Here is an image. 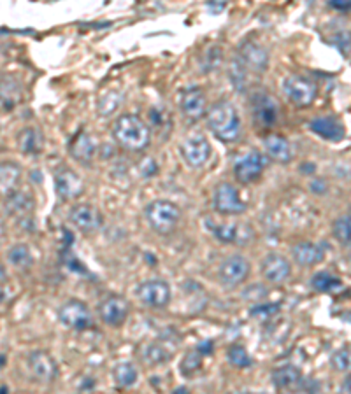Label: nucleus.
<instances>
[{
	"instance_id": "f257e3e1",
	"label": "nucleus",
	"mask_w": 351,
	"mask_h": 394,
	"mask_svg": "<svg viewBox=\"0 0 351 394\" xmlns=\"http://www.w3.org/2000/svg\"><path fill=\"white\" fill-rule=\"evenodd\" d=\"M205 122H208L209 130L212 131L218 140L236 142L241 135V118L237 112L236 105L229 100H219L205 114Z\"/></svg>"
},
{
	"instance_id": "f03ea898",
	"label": "nucleus",
	"mask_w": 351,
	"mask_h": 394,
	"mask_svg": "<svg viewBox=\"0 0 351 394\" xmlns=\"http://www.w3.org/2000/svg\"><path fill=\"white\" fill-rule=\"evenodd\" d=\"M113 137L127 151H143L151 140V130L139 116L122 114L113 125Z\"/></svg>"
},
{
	"instance_id": "7ed1b4c3",
	"label": "nucleus",
	"mask_w": 351,
	"mask_h": 394,
	"mask_svg": "<svg viewBox=\"0 0 351 394\" xmlns=\"http://www.w3.org/2000/svg\"><path fill=\"white\" fill-rule=\"evenodd\" d=\"M144 218L153 232L158 235H169L176 230L181 219V211L169 200H153L144 209Z\"/></svg>"
},
{
	"instance_id": "20e7f679",
	"label": "nucleus",
	"mask_w": 351,
	"mask_h": 394,
	"mask_svg": "<svg viewBox=\"0 0 351 394\" xmlns=\"http://www.w3.org/2000/svg\"><path fill=\"white\" fill-rule=\"evenodd\" d=\"M283 91L295 107H309L317 98V84L307 77L293 74L283 81Z\"/></svg>"
},
{
	"instance_id": "39448f33",
	"label": "nucleus",
	"mask_w": 351,
	"mask_h": 394,
	"mask_svg": "<svg viewBox=\"0 0 351 394\" xmlns=\"http://www.w3.org/2000/svg\"><path fill=\"white\" fill-rule=\"evenodd\" d=\"M212 207L222 216H239L248 209L246 202H243L239 191L234 184L219 183L212 195Z\"/></svg>"
},
{
	"instance_id": "423d86ee",
	"label": "nucleus",
	"mask_w": 351,
	"mask_h": 394,
	"mask_svg": "<svg viewBox=\"0 0 351 394\" xmlns=\"http://www.w3.org/2000/svg\"><path fill=\"white\" fill-rule=\"evenodd\" d=\"M251 265L241 254H232V256L225 258L218 266V279L222 286L226 289H234V287L241 286L244 280L250 277Z\"/></svg>"
},
{
	"instance_id": "0eeeda50",
	"label": "nucleus",
	"mask_w": 351,
	"mask_h": 394,
	"mask_svg": "<svg viewBox=\"0 0 351 394\" xmlns=\"http://www.w3.org/2000/svg\"><path fill=\"white\" fill-rule=\"evenodd\" d=\"M58 319L65 328L74 329V331H84L91 328L94 317L88 308V305L81 300H69L60 307Z\"/></svg>"
},
{
	"instance_id": "6e6552de",
	"label": "nucleus",
	"mask_w": 351,
	"mask_h": 394,
	"mask_svg": "<svg viewBox=\"0 0 351 394\" xmlns=\"http://www.w3.org/2000/svg\"><path fill=\"white\" fill-rule=\"evenodd\" d=\"M136 294L146 307L164 308L171 301V286L162 279H150L137 286Z\"/></svg>"
},
{
	"instance_id": "1a4fd4ad",
	"label": "nucleus",
	"mask_w": 351,
	"mask_h": 394,
	"mask_svg": "<svg viewBox=\"0 0 351 394\" xmlns=\"http://www.w3.org/2000/svg\"><path fill=\"white\" fill-rule=\"evenodd\" d=\"M98 315H101L102 322H106L111 328H118L127 321L130 312V305L122 294H109L104 300L98 303L97 307Z\"/></svg>"
},
{
	"instance_id": "9d476101",
	"label": "nucleus",
	"mask_w": 351,
	"mask_h": 394,
	"mask_svg": "<svg viewBox=\"0 0 351 394\" xmlns=\"http://www.w3.org/2000/svg\"><path fill=\"white\" fill-rule=\"evenodd\" d=\"M179 151L186 165L200 169L208 163L209 156H211V144L204 135H190L181 142Z\"/></svg>"
},
{
	"instance_id": "9b49d317",
	"label": "nucleus",
	"mask_w": 351,
	"mask_h": 394,
	"mask_svg": "<svg viewBox=\"0 0 351 394\" xmlns=\"http://www.w3.org/2000/svg\"><path fill=\"white\" fill-rule=\"evenodd\" d=\"M251 116L258 129H271L278 122V104L269 93H255L251 97Z\"/></svg>"
},
{
	"instance_id": "f8f14e48",
	"label": "nucleus",
	"mask_w": 351,
	"mask_h": 394,
	"mask_svg": "<svg viewBox=\"0 0 351 394\" xmlns=\"http://www.w3.org/2000/svg\"><path fill=\"white\" fill-rule=\"evenodd\" d=\"M212 235L223 244H234V246H246L255 237L250 225L243 223H222V225L209 226Z\"/></svg>"
},
{
	"instance_id": "ddd939ff",
	"label": "nucleus",
	"mask_w": 351,
	"mask_h": 394,
	"mask_svg": "<svg viewBox=\"0 0 351 394\" xmlns=\"http://www.w3.org/2000/svg\"><path fill=\"white\" fill-rule=\"evenodd\" d=\"M69 221L76 226L79 232L95 233L102 226V214L97 207L90 204H77L69 211Z\"/></svg>"
},
{
	"instance_id": "4468645a",
	"label": "nucleus",
	"mask_w": 351,
	"mask_h": 394,
	"mask_svg": "<svg viewBox=\"0 0 351 394\" xmlns=\"http://www.w3.org/2000/svg\"><path fill=\"white\" fill-rule=\"evenodd\" d=\"M264 166H265L264 155L258 151H250L237 159L236 165H234V173H236V179L239 180V183L250 184L262 176Z\"/></svg>"
},
{
	"instance_id": "2eb2a0df",
	"label": "nucleus",
	"mask_w": 351,
	"mask_h": 394,
	"mask_svg": "<svg viewBox=\"0 0 351 394\" xmlns=\"http://www.w3.org/2000/svg\"><path fill=\"white\" fill-rule=\"evenodd\" d=\"M239 60L243 65L246 67L248 72L260 76L267 70L269 67V53L264 46L257 44V42H244L239 49Z\"/></svg>"
},
{
	"instance_id": "dca6fc26",
	"label": "nucleus",
	"mask_w": 351,
	"mask_h": 394,
	"mask_svg": "<svg viewBox=\"0 0 351 394\" xmlns=\"http://www.w3.org/2000/svg\"><path fill=\"white\" fill-rule=\"evenodd\" d=\"M28 370L39 382H53L58 375V365L46 350H34L28 356Z\"/></svg>"
},
{
	"instance_id": "f3484780",
	"label": "nucleus",
	"mask_w": 351,
	"mask_h": 394,
	"mask_svg": "<svg viewBox=\"0 0 351 394\" xmlns=\"http://www.w3.org/2000/svg\"><path fill=\"white\" fill-rule=\"evenodd\" d=\"M55 190L60 200L67 202L79 197L84 191V184L83 179L74 170H70L69 166H63V169L56 170L55 173Z\"/></svg>"
},
{
	"instance_id": "a211bd4d",
	"label": "nucleus",
	"mask_w": 351,
	"mask_h": 394,
	"mask_svg": "<svg viewBox=\"0 0 351 394\" xmlns=\"http://www.w3.org/2000/svg\"><path fill=\"white\" fill-rule=\"evenodd\" d=\"M181 112L190 122H197L202 116L208 114L205 112V95L198 86H188L184 88L179 98Z\"/></svg>"
},
{
	"instance_id": "6ab92c4d",
	"label": "nucleus",
	"mask_w": 351,
	"mask_h": 394,
	"mask_svg": "<svg viewBox=\"0 0 351 394\" xmlns=\"http://www.w3.org/2000/svg\"><path fill=\"white\" fill-rule=\"evenodd\" d=\"M262 275L265 277V280L274 284H281L285 280L290 279L292 275V265L281 254L271 253L264 258L262 261Z\"/></svg>"
},
{
	"instance_id": "aec40b11",
	"label": "nucleus",
	"mask_w": 351,
	"mask_h": 394,
	"mask_svg": "<svg viewBox=\"0 0 351 394\" xmlns=\"http://www.w3.org/2000/svg\"><path fill=\"white\" fill-rule=\"evenodd\" d=\"M95 149H97V144H95L94 137H91L90 133H87L84 130H81L79 133L74 135V138L69 144L70 156H72L77 163H83V165H90L95 156Z\"/></svg>"
},
{
	"instance_id": "412c9836",
	"label": "nucleus",
	"mask_w": 351,
	"mask_h": 394,
	"mask_svg": "<svg viewBox=\"0 0 351 394\" xmlns=\"http://www.w3.org/2000/svg\"><path fill=\"white\" fill-rule=\"evenodd\" d=\"M265 152L271 159L278 163H288L292 159V144L286 137L279 133H269L264 137Z\"/></svg>"
},
{
	"instance_id": "4be33fe9",
	"label": "nucleus",
	"mask_w": 351,
	"mask_h": 394,
	"mask_svg": "<svg viewBox=\"0 0 351 394\" xmlns=\"http://www.w3.org/2000/svg\"><path fill=\"white\" fill-rule=\"evenodd\" d=\"M309 129L313 133H317L318 137L331 142H339L346 137L345 126L336 118H314L313 122L309 123Z\"/></svg>"
},
{
	"instance_id": "5701e85b",
	"label": "nucleus",
	"mask_w": 351,
	"mask_h": 394,
	"mask_svg": "<svg viewBox=\"0 0 351 394\" xmlns=\"http://www.w3.org/2000/svg\"><path fill=\"white\" fill-rule=\"evenodd\" d=\"M292 258L300 266H314L324 261L325 253L321 246L313 242H297L292 247Z\"/></svg>"
},
{
	"instance_id": "b1692460",
	"label": "nucleus",
	"mask_w": 351,
	"mask_h": 394,
	"mask_svg": "<svg viewBox=\"0 0 351 394\" xmlns=\"http://www.w3.org/2000/svg\"><path fill=\"white\" fill-rule=\"evenodd\" d=\"M18 147L25 155H39L44 147V135L35 126H27L18 133Z\"/></svg>"
},
{
	"instance_id": "393cba45",
	"label": "nucleus",
	"mask_w": 351,
	"mask_h": 394,
	"mask_svg": "<svg viewBox=\"0 0 351 394\" xmlns=\"http://www.w3.org/2000/svg\"><path fill=\"white\" fill-rule=\"evenodd\" d=\"M4 207L11 216L25 218L34 211V200L30 198V195L23 193V191H14V193L4 197Z\"/></svg>"
},
{
	"instance_id": "a878e982",
	"label": "nucleus",
	"mask_w": 351,
	"mask_h": 394,
	"mask_svg": "<svg viewBox=\"0 0 351 394\" xmlns=\"http://www.w3.org/2000/svg\"><path fill=\"white\" fill-rule=\"evenodd\" d=\"M21 180V166L14 162H4L0 166V183H2V195H7L18 191V184Z\"/></svg>"
},
{
	"instance_id": "bb28decb",
	"label": "nucleus",
	"mask_w": 351,
	"mask_h": 394,
	"mask_svg": "<svg viewBox=\"0 0 351 394\" xmlns=\"http://www.w3.org/2000/svg\"><path fill=\"white\" fill-rule=\"evenodd\" d=\"M300 379H302V374H300L299 368L293 367V365H285V367L276 368L271 374L272 386L278 389L292 388V386L299 384Z\"/></svg>"
},
{
	"instance_id": "cd10ccee",
	"label": "nucleus",
	"mask_w": 351,
	"mask_h": 394,
	"mask_svg": "<svg viewBox=\"0 0 351 394\" xmlns=\"http://www.w3.org/2000/svg\"><path fill=\"white\" fill-rule=\"evenodd\" d=\"M123 105V93L120 90H109L98 98L97 112L101 118H109V116L116 114L118 109Z\"/></svg>"
},
{
	"instance_id": "c85d7f7f",
	"label": "nucleus",
	"mask_w": 351,
	"mask_h": 394,
	"mask_svg": "<svg viewBox=\"0 0 351 394\" xmlns=\"http://www.w3.org/2000/svg\"><path fill=\"white\" fill-rule=\"evenodd\" d=\"M113 379H115L116 386H120V388H132L137 382V379H139V374H137V368L134 367V363L122 361V363H118L113 368Z\"/></svg>"
},
{
	"instance_id": "c756f323",
	"label": "nucleus",
	"mask_w": 351,
	"mask_h": 394,
	"mask_svg": "<svg viewBox=\"0 0 351 394\" xmlns=\"http://www.w3.org/2000/svg\"><path fill=\"white\" fill-rule=\"evenodd\" d=\"M343 286L341 279L336 277L334 273L328 272H318L311 277V287L318 293H334Z\"/></svg>"
},
{
	"instance_id": "7c9ffc66",
	"label": "nucleus",
	"mask_w": 351,
	"mask_h": 394,
	"mask_svg": "<svg viewBox=\"0 0 351 394\" xmlns=\"http://www.w3.org/2000/svg\"><path fill=\"white\" fill-rule=\"evenodd\" d=\"M141 357L150 367H160V365H165L171 360V353L164 346H160V343H148L143 349Z\"/></svg>"
},
{
	"instance_id": "2f4dec72",
	"label": "nucleus",
	"mask_w": 351,
	"mask_h": 394,
	"mask_svg": "<svg viewBox=\"0 0 351 394\" xmlns=\"http://www.w3.org/2000/svg\"><path fill=\"white\" fill-rule=\"evenodd\" d=\"M7 260L18 270H28L34 265V258H32L30 249L25 244H16L7 251Z\"/></svg>"
},
{
	"instance_id": "473e14b6",
	"label": "nucleus",
	"mask_w": 351,
	"mask_h": 394,
	"mask_svg": "<svg viewBox=\"0 0 351 394\" xmlns=\"http://www.w3.org/2000/svg\"><path fill=\"white\" fill-rule=\"evenodd\" d=\"M229 77H230V83L234 84V88H236L237 91H244L248 88V83H250V72H248L246 67L243 65L239 56H236V58L230 62Z\"/></svg>"
},
{
	"instance_id": "72a5a7b5",
	"label": "nucleus",
	"mask_w": 351,
	"mask_h": 394,
	"mask_svg": "<svg viewBox=\"0 0 351 394\" xmlns=\"http://www.w3.org/2000/svg\"><path fill=\"white\" fill-rule=\"evenodd\" d=\"M332 235L343 247H351V212L336 219L332 225Z\"/></svg>"
},
{
	"instance_id": "f704fd0d",
	"label": "nucleus",
	"mask_w": 351,
	"mask_h": 394,
	"mask_svg": "<svg viewBox=\"0 0 351 394\" xmlns=\"http://www.w3.org/2000/svg\"><path fill=\"white\" fill-rule=\"evenodd\" d=\"M226 357H229L230 365L236 368H250L251 363H253L250 353L246 350V347L239 346V343L229 347V350H226Z\"/></svg>"
},
{
	"instance_id": "c9c22d12",
	"label": "nucleus",
	"mask_w": 351,
	"mask_h": 394,
	"mask_svg": "<svg viewBox=\"0 0 351 394\" xmlns=\"http://www.w3.org/2000/svg\"><path fill=\"white\" fill-rule=\"evenodd\" d=\"M18 86H20V83H18L14 77H7V76L2 77V107H4V111H11V109L16 105L18 97L16 95H13V88H18Z\"/></svg>"
},
{
	"instance_id": "e433bc0d",
	"label": "nucleus",
	"mask_w": 351,
	"mask_h": 394,
	"mask_svg": "<svg viewBox=\"0 0 351 394\" xmlns=\"http://www.w3.org/2000/svg\"><path fill=\"white\" fill-rule=\"evenodd\" d=\"M200 367H202L200 354H198L197 350H193V353H188L186 356L183 357L179 368H181V374H183L184 377H191V375H195L198 370H200Z\"/></svg>"
},
{
	"instance_id": "4c0bfd02",
	"label": "nucleus",
	"mask_w": 351,
	"mask_h": 394,
	"mask_svg": "<svg viewBox=\"0 0 351 394\" xmlns=\"http://www.w3.org/2000/svg\"><path fill=\"white\" fill-rule=\"evenodd\" d=\"M331 365L336 372H351V349L345 347L332 354Z\"/></svg>"
},
{
	"instance_id": "58836bf2",
	"label": "nucleus",
	"mask_w": 351,
	"mask_h": 394,
	"mask_svg": "<svg viewBox=\"0 0 351 394\" xmlns=\"http://www.w3.org/2000/svg\"><path fill=\"white\" fill-rule=\"evenodd\" d=\"M336 44L341 48V51L343 53H348L350 49H351V35L348 34V32H341V34L336 37Z\"/></svg>"
},
{
	"instance_id": "ea45409f",
	"label": "nucleus",
	"mask_w": 351,
	"mask_h": 394,
	"mask_svg": "<svg viewBox=\"0 0 351 394\" xmlns=\"http://www.w3.org/2000/svg\"><path fill=\"white\" fill-rule=\"evenodd\" d=\"M197 353L200 354V356H208V354L212 353V342H209V340H205V342H200L197 346Z\"/></svg>"
},
{
	"instance_id": "a19ab883",
	"label": "nucleus",
	"mask_w": 351,
	"mask_h": 394,
	"mask_svg": "<svg viewBox=\"0 0 351 394\" xmlns=\"http://www.w3.org/2000/svg\"><path fill=\"white\" fill-rule=\"evenodd\" d=\"M331 6L338 11H350L351 9V0H332Z\"/></svg>"
},
{
	"instance_id": "79ce46f5",
	"label": "nucleus",
	"mask_w": 351,
	"mask_h": 394,
	"mask_svg": "<svg viewBox=\"0 0 351 394\" xmlns=\"http://www.w3.org/2000/svg\"><path fill=\"white\" fill-rule=\"evenodd\" d=\"M311 188H313V191H317V193H321V191L327 190V186L324 184V180H314L313 186Z\"/></svg>"
},
{
	"instance_id": "37998d69",
	"label": "nucleus",
	"mask_w": 351,
	"mask_h": 394,
	"mask_svg": "<svg viewBox=\"0 0 351 394\" xmlns=\"http://www.w3.org/2000/svg\"><path fill=\"white\" fill-rule=\"evenodd\" d=\"M343 391L346 394H351V374L345 379V382H343Z\"/></svg>"
},
{
	"instance_id": "c03bdc74",
	"label": "nucleus",
	"mask_w": 351,
	"mask_h": 394,
	"mask_svg": "<svg viewBox=\"0 0 351 394\" xmlns=\"http://www.w3.org/2000/svg\"><path fill=\"white\" fill-rule=\"evenodd\" d=\"M237 394H258V393H253V391H241V393H237Z\"/></svg>"
},
{
	"instance_id": "a18cd8bd",
	"label": "nucleus",
	"mask_w": 351,
	"mask_h": 394,
	"mask_svg": "<svg viewBox=\"0 0 351 394\" xmlns=\"http://www.w3.org/2000/svg\"><path fill=\"white\" fill-rule=\"evenodd\" d=\"M7 393V389H6V386H2V394H6Z\"/></svg>"
},
{
	"instance_id": "49530a36",
	"label": "nucleus",
	"mask_w": 351,
	"mask_h": 394,
	"mask_svg": "<svg viewBox=\"0 0 351 394\" xmlns=\"http://www.w3.org/2000/svg\"><path fill=\"white\" fill-rule=\"evenodd\" d=\"M285 394H299V393H285Z\"/></svg>"
}]
</instances>
